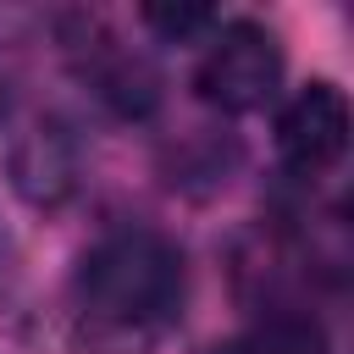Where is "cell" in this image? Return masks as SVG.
<instances>
[{"mask_svg":"<svg viewBox=\"0 0 354 354\" xmlns=\"http://www.w3.org/2000/svg\"><path fill=\"white\" fill-rule=\"evenodd\" d=\"M238 354H326V332L304 310L277 304V310H266L254 321V332L238 343Z\"/></svg>","mask_w":354,"mask_h":354,"instance_id":"8992f818","label":"cell"},{"mask_svg":"<svg viewBox=\"0 0 354 354\" xmlns=\"http://www.w3.org/2000/svg\"><path fill=\"white\" fill-rule=\"evenodd\" d=\"M138 17H144V28H155L166 39H188V33H199V28L216 22L210 6H144Z\"/></svg>","mask_w":354,"mask_h":354,"instance_id":"52a82bcc","label":"cell"},{"mask_svg":"<svg viewBox=\"0 0 354 354\" xmlns=\"http://www.w3.org/2000/svg\"><path fill=\"white\" fill-rule=\"evenodd\" d=\"M72 310L94 348L144 354L160 343L183 310V254L155 227L105 232L72 277Z\"/></svg>","mask_w":354,"mask_h":354,"instance_id":"6da1fadb","label":"cell"},{"mask_svg":"<svg viewBox=\"0 0 354 354\" xmlns=\"http://www.w3.org/2000/svg\"><path fill=\"white\" fill-rule=\"evenodd\" d=\"M210 354H238V348H210Z\"/></svg>","mask_w":354,"mask_h":354,"instance_id":"30bf717a","label":"cell"},{"mask_svg":"<svg viewBox=\"0 0 354 354\" xmlns=\"http://www.w3.org/2000/svg\"><path fill=\"white\" fill-rule=\"evenodd\" d=\"M11 177L33 205H55L72 194L77 183V149L55 122H33L17 144H11Z\"/></svg>","mask_w":354,"mask_h":354,"instance_id":"5b68a950","label":"cell"},{"mask_svg":"<svg viewBox=\"0 0 354 354\" xmlns=\"http://www.w3.org/2000/svg\"><path fill=\"white\" fill-rule=\"evenodd\" d=\"M6 271H11V238H6V227H0V282H6Z\"/></svg>","mask_w":354,"mask_h":354,"instance_id":"ba28073f","label":"cell"},{"mask_svg":"<svg viewBox=\"0 0 354 354\" xmlns=\"http://www.w3.org/2000/svg\"><path fill=\"white\" fill-rule=\"evenodd\" d=\"M0 116H6V83H0Z\"/></svg>","mask_w":354,"mask_h":354,"instance_id":"9c48e42d","label":"cell"},{"mask_svg":"<svg viewBox=\"0 0 354 354\" xmlns=\"http://www.w3.org/2000/svg\"><path fill=\"white\" fill-rule=\"evenodd\" d=\"M277 149L299 177H321L348 149V100L332 83H310L277 116Z\"/></svg>","mask_w":354,"mask_h":354,"instance_id":"3957f363","label":"cell"},{"mask_svg":"<svg viewBox=\"0 0 354 354\" xmlns=\"http://www.w3.org/2000/svg\"><path fill=\"white\" fill-rule=\"evenodd\" d=\"M72 50H77V72H83V77L94 83V94L111 100L116 111L138 116V111L155 105V72H149L127 44H116L111 33H100L94 22H83V39H77Z\"/></svg>","mask_w":354,"mask_h":354,"instance_id":"277c9868","label":"cell"},{"mask_svg":"<svg viewBox=\"0 0 354 354\" xmlns=\"http://www.w3.org/2000/svg\"><path fill=\"white\" fill-rule=\"evenodd\" d=\"M194 88L216 111H232V116L260 111L282 88V44L260 22H221L199 55Z\"/></svg>","mask_w":354,"mask_h":354,"instance_id":"7a4b0ae2","label":"cell"}]
</instances>
